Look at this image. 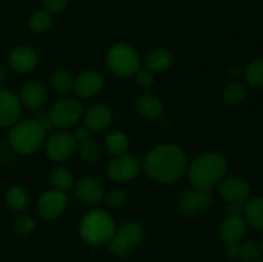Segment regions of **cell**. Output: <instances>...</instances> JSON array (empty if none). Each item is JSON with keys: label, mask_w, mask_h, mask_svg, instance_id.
<instances>
[{"label": "cell", "mask_w": 263, "mask_h": 262, "mask_svg": "<svg viewBox=\"0 0 263 262\" xmlns=\"http://www.w3.org/2000/svg\"><path fill=\"white\" fill-rule=\"evenodd\" d=\"M51 86L59 94L68 95L69 92L73 91L74 80L69 72L59 69V71L54 72L53 77H51Z\"/></svg>", "instance_id": "26"}, {"label": "cell", "mask_w": 263, "mask_h": 262, "mask_svg": "<svg viewBox=\"0 0 263 262\" xmlns=\"http://www.w3.org/2000/svg\"><path fill=\"white\" fill-rule=\"evenodd\" d=\"M77 148V141L73 134L68 131H57L51 134L46 141V156L54 162H61L69 158Z\"/></svg>", "instance_id": "8"}, {"label": "cell", "mask_w": 263, "mask_h": 262, "mask_svg": "<svg viewBox=\"0 0 263 262\" xmlns=\"http://www.w3.org/2000/svg\"><path fill=\"white\" fill-rule=\"evenodd\" d=\"M105 61L108 69L118 77H130L140 69V57L130 44L118 43L110 46Z\"/></svg>", "instance_id": "5"}, {"label": "cell", "mask_w": 263, "mask_h": 262, "mask_svg": "<svg viewBox=\"0 0 263 262\" xmlns=\"http://www.w3.org/2000/svg\"><path fill=\"white\" fill-rule=\"evenodd\" d=\"M22 103L13 91L0 89V127H8L18 122Z\"/></svg>", "instance_id": "13"}, {"label": "cell", "mask_w": 263, "mask_h": 262, "mask_svg": "<svg viewBox=\"0 0 263 262\" xmlns=\"http://www.w3.org/2000/svg\"><path fill=\"white\" fill-rule=\"evenodd\" d=\"M128 139L121 131H112L105 138V149L113 157H120L127 154Z\"/></svg>", "instance_id": "24"}, {"label": "cell", "mask_w": 263, "mask_h": 262, "mask_svg": "<svg viewBox=\"0 0 263 262\" xmlns=\"http://www.w3.org/2000/svg\"><path fill=\"white\" fill-rule=\"evenodd\" d=\"M146 69L151 72H162L168 69L174 63V55L166 48H157L151 50L144 58Z\"/></svg>", "instance_id": "21"}, {"label": "cell", "mask_w": 263, "mask_h": 262, "mask_svg": "<svg viewBox=\"0 0 263 262\" xmlns=\"http://www.w3.org/2000/svg\"><path fill=\"white\" fill-rule=\"evenodd\" d=\"M135 81L143 89H148L154 84V74L149 69H139L135 73Z\"/></svg>", "instance_id": "34"}, {"label": "cell", "mask_w": 263, "mask_h": 262, "mask_svg": "<svg viewBox=\"0 0 263 262\" xmlns=\"http://www.w3.org/2000/svg\"><path fill=\"white\" fill-rule=\"evenodd\" d=\"M50 181L53 184L54 189L61 190V192L64 193L68 192L74 185L73 175L64 167H58V169L53 170L50 175Z\"/></svg>", "instance_id": "27"}, {"label": "cell", "mask_w": 263, "mask_h": 262, "mask_svg": "<svg viewBox=\"0 0 263 262\" xmlns=\"http://www.w3.org/2000/svg\"><path fill=\"white\" fill-rule=\"evenodd\" d=\"M37 121L39 123H40L41 125V127L44 128V130L46 131V133H48V131H51V130H54V125H53V122H51V120H50V116H49V113H41L40 116H39L37 117Z\"/></svg>", "instance_id": "37"}, {"label": "cell", "mask_w": 263, "mask_h": 262, "mask_svg": "<svg viewBox=\"0 0 263 262\" xmlns=\"http://www.w3.org/2000/svg\"><path fill=\"white\" fill-rule=\"evenodd\" d=\"M113 121V113L105 104H94L84 116V125L91 133H99L109 127Z\"/></svg>", "instance_id": "17"}, {"label": "cell", "mask_w": 263, "mask_h": 262, "mask_svg": "<svg viewBox=\"0 0 263 262\" xmlns=\"http://www.w3.org/2000/svg\"><path fill=\"white\" fill-rule=\"evenodd\" d=\"M90 135H91V131H90L85 125L77 127L73 133V136H74V139H76L77 144L81 143V141H84V140H87V139H90Z\"/></svg>", "instance_id": "36"}, {"label": "cell", "mask_w": 263, "mask_h": 262, "mask_svg": "<svg viewBox=\"0 0 263 262\" xmlns=\"http://www.w3.org/2000/svg\"><path fill=\"white\" fill-rule=\"evenodd\" d=\"M15 231L21 235H30L35 230V221L27 215H22L15 220Z\"/></svg>", "instance_id": "32"}, {"label": "cell", "mask_w": 263, "mask_h": 262, "mask_svg": "<svg viewBox=\"0 0 263 262\" xmlns=\"http://www.w3.org/2000/svg\"><path fill=\"white\" fill-rule=\"evenodd\" d=\"M77 149H79L80 157L87 163H94L100 158V146L92 139H87L79 143Z\"/></svg>", "instance_id": "29"}, {"label": "cell", "mask_w": 263, "mask_h": 262, "mask_svg": "<svg viewBox=\"0 0 263 262\" xmlns=\"http://www.w3.org/2000/svg\"><path fill=\"white\" fill-rule=\"evenodd\" d=\"M228 171V161L217 152L200 154L187 166V177L195 189L211 190L222 180Z\"/></svg>", "instance_id": "2"}, {"label": "cell", "mask_w": 263, "mask_h": 262, "mask_svg": "<svg viewBox=\"0 0 263 262\" xmlns=\"http://www.w3.org/2000/svg\"><path fill=\"white\" fill-rule=\"evenodd\" d=\"M68 2L69 0H43V5L46 12L53 14V13L63 12L68 5Z\"/></svg>", "instance_id": "35"}, {"label": "cell", "mask_w": 263, "mask_h": 262, "mask_svg": "<svg viewBox=\"0 0 263 262\" xmlns=\"http://www.w3.org/2000/svg\"><path fill=\"white\" fill-rule=\"evenodd\" d=\"M247 82L251 86L254 87H262L263 86V58H258L256 61L252 62L248 67H247L246 72H244Z\"/></svg>", "instance_id": "30"}, {"label": "cell", "mask_w": 263, "mask_h": 262, "mask_svg": "<svg viewBox=\"0 0 263 262\" xmlns=\"http://www.w3.org/2000/svg\"><path fill=\"white\" fill-rule=\"evenodd\" d=\"M243 215L252 228L263 230V198H252L244 203Z\"/></svg>", "instance_id": "23"}, {"label": "cell", "mask_w": 263, "mask_h": 262, "mask_svg": "<svg viewBox=\"0 0 263 262\" xmlns=\"http://www.w3.org/2000/svg\"><path fill=\"white\" fill-rule=\"evenodd\" d=\"M104 85L103 74L97 71H85L74 80L73 91L77 97L87 99L97 95Z\"/></svg>", "instance_id": "16"}, {"label": "cell", "mask_w": 263, "mask_h": 262, "mask_svg": "<svg viewBox=\"0 0 263 262\" xmlns=\"http://www.w3.org/2000/svg\"><path fill=\"white\" fill-rule=\"evenodd\" d=\"M262 249L258 243L253 240L244 241V243L229 244L226 247V254L231 259H239L244 262H256L261 257Z\"/></svg>", "instance_id": "20"}, {"label": "cell", "mask_w": 263, "mask_h": 262, "mask_svg": "<svg viewBox=\"0 0 263 262\" xmlns=\"http://www.w3.org/2000/svg\"><path fill=\"white\" fill-rule=\"evenodd\" d=\"M116 231L112 216L104 210H92L82 217L80 223V235L90 246L109 243Z\"/></svg>", "instance_id": "3"}, {"label": "cell", "mask_w": 263, "mask_h": 262, "mask_svg": "<svg viewBox=\"0 0 263 262\" xmlns=\"http://www.w3.org/2000/svg\"><path fill=\"white\" fill-rule=\"evenodd\" d=\"M141 164L152 180L163 184L181 179L189 166L184 151L175 144H162L153 148Z\"/></svg>", "instance_id": "1"}, {"label": "cell", "mask_w": 263, "mask_h": 262, "mask_svg": "<svg viewBox=\"0 0 263 262\" xmlns=\"http://www.w3.org/2000/svg\"><path fill=\"white\" fill-rule=\"evenodd\" d=\"M50 120L54 127L68 128L76 125L82 116V105L76 98L66 97L51 107Z\"/></svg>", "instance_id": "7"}, {"label": "cell", "mask_w": 263, "mask_h": 262, "mask_svg": "<svg viewBox=\"0 0 263 262\" xmlns=\"http://www.w3.org/2000/svg\"><path fill=\"white\" fill-rule=\"evenodd\" d=\"M247 231V223L241 216H226L220 226V238L226 246L235 244L243 239Z\"/></svg>", "instance_id": "19"}, {"label": "cell", "mask_w": 263, "mask_h": 262, "mask_svg": "<svg viewBox=\"0 0 263 262\" xmlns=\"http://www.w3.org/2000/svg\"><path fill=\"white\" fill-rule=\"evenodd\" d=\"M244 211V204H234V203H229L228 207L225 208L226 216H241Z\"/></svg>", "instance_id": "38"}, {"label": "cell", "mask_w": 263, "mask_h": 262, "mask_svg": "<svg viewBox=\"0 0 263 262\" xmlns=\"http://www.w3.org/2000/svg\"><path fill=\"white\" fill-rule=\"evenodd\" d=\"M51 23H53V18L50 13L46 10H36L28 21L31 31L36 33L46 32L51 27Z\"/></svg>", "instance_id": "28"}, {"label": "cell", "mask_w": 263, "mask_h": 262, "mask_svg": "<svg viewBox=\"0 0 263 262\" xmlns=\"http://www.w3.org/2000/svg\"><path fill=\"white\" fill-rule=\"evenodd\" d=\"M213 203V195L211 190L193 189L186 190L180 199V211L185 216H197L202 211L207 210Z\"/></svg>", "instance_id": "11"}, {"label": "cell", "mask_w": 263, "mask_h": 262, "mask_svg": "<svg viewBox=\"0 0 263 262\" xmlns=\"http://www.w3.org/2000/svg\"><path fill=\"white\" fill-rule=\"evenodd\" d=\"M230 73L234 74V76H238V74H239L238 68H236V67H235V68H231V69H230Z\"/></svg>", "instance_id": "40"}, {"label": "cell", "mask_w": 263, "mask_h": 262, "mask_svg": "<svg viewBox=\"0 0 263 262\" xmlns=\"http://www.w3.org/2000/svg\"><path fill=\"white\" fill-rule=\"evenodd\" d=\"M5 202L12 210L25 211L30 205V195L22 186H12L5 192Z\"/></svg>", "instance_id": "25"}, {"label": "cell", "mask_w": 263, "mask_h": 262, "mask_svg": "<svg viewBox=\"0 0 263 262\" xmlns=\"http://www.w3.org/2000/svg\"><path fill=\"white\" fill-rule=\"evenodd\" d=\"M247 97V89L240 82H231L223 91V100L230 105L240 104Z\"/></svg>", "instance_id": "31"}, {"label": "cell", "mask_w": 263, "mask_h": 262, "mask_svg": "<svg viewBox=\"0 0 263 262\" xmlns=\"http://www.w3.org/2000/svg\"><path fill=\"white\" fill-rule=\"evenodd\" d=\"M68 202V195L61 190H48L40 197L37 203L39 215L44 220H55L63 213Z\"/></svg>", "instance_id": "10"}, {"label": "cell", "mask_w": 263, "mask_h": 262, "mask_svg": "<svg viewBox=\"0 0 263 262\" xmlns=\"http://www.w3.org/2000/svg\"><path fill=\"white\" fill-rule=\"evenodd\" d=\"M74 195L85 204L97 205L104 199V188L97 179L85 177L74 185Z\"/></svg>", "instance_id": "15"}, {"label": "cell", "mask_w": 263, "mask_h": 262, "mask_svg": "<svg viewBox=\"0 0 263 262\" xmlns=\"http://www.w3.org/2000/svg\"><path fill=\"white\" fill-rule=\"evenodd\" d=\"M136 109L145 118H158L163 112V103L153 94H144L136 100Z\"/></svg>", "instance_id": "22"}, {"label": "cell", "mask_w": 263, "mask_h": 262, "mask_svg": "<svg viewBox=\"0 0 263 262\" xmlns=\"http://www.w3.org/2000/svg\"><path fill=\"white\" fill-rule=\"evenodd\" d=\"M141 170L140 159L130 154L113 157L107 166V174L115 181L126 182L135 179Z\"/></svg>", "instance_id": "9"}, {"label": "cell", "mask_w": 263, "mask_h": 262, "mask_svg": "<svg viewBox=\"0 0 263 262\" xmlns=\"http://www.w3.org/2000/svg\"><path fill=\"white\" fill-rule=\"evenodd\" d=\"M21 103L31 110H36L43 107L46 100L45 85L37 80H31L26 82L21 89Z\"/></svg>", "instance_id": "18"}, {"label": "cell", "mask_w": 263, "mask_h": 262, "mask_svg": "<svg viewBox=\"0 0 263 262\" xmlns=\"http://www.w3.org/2000/svg\"><path fill=\"white\" fill-rule=\"evenodd\" d=\"M105 200H107V204L109 205V207H122V205H125L126 202H127V193L123 189H115L112 190V192L108 193V195L105 197Z\"/></svg>", "instance_id": "33"}, {"label": "cell", "mask_w": 263, "mask_h": 262, "mask_svg": "<svg viewBox=\"0 0 263 262\" xmlns=\"http://www.w3.org/2000/svg\"><path fill=\"white\" fill-rule=\"evenodd\" d=\"M145 231L141 223L136 221H126L120 228H116L115 235L108 243V248L113 256L123 258L130 253L131 249L143 241Z\"/></svg>", "instance_id": "6"}, {"label": "cell", "mask_w": 263, "mask_h": 262, "mask_svg": "<svg viewBox=\"0 0 263 262\" xmlns=\"http://www.w3.org/2000/svg\"><path fill=\"white\" fill-rule=\"evenodd\" d=\"M218 193H220L221 198L228 203L244 204L251 195V186L246 180L240 179V177H229L220 182Z\"/></svg>", "instance_id": "12"}, {"label": "cell", "mask_w": 263, "mask_h": 262, "mask_svg": "<svg viewBox=\"0 0 263 262\" xmlns=\"http://www.w3.org/2000/svg\"><path fill=\"white\" fill-rule=\"evenodd\" d=\"M256 262H263V259H258V261H256Z\"/></svg>", "instance_id": "42"}, {"label": "cell", "mask_w": 263, "mask_h": 262, "mask_svg": "<svg viewBox=\"0 0 263 262\" xmlns=\"http://www.w3.org/2000/svg\"><path fill=\"white\" fill-rule=\"evenodd\" d=\"M4 76H5L4 68L0 66V89H2V85H3V82H4Z\"/></svg>", "instance_id": "39"}, {"label": "cell", "mask_w": 263, "mask_h": 262, "mask_svg": "<svg viewBox=\"0 0 263 262\" xmlns=\"http://www.w3.org/2000/svg\"><path fill=\"white\" fill-rule=\"evenodd\" d=\"M8 63L14 72L28 73L37 67L39 57L31 46H17L10 51Z\"/></svg>", "instance_id": "14"}, {"label": "cell", "mask_w": 263, "mask_h": 262, "mask_svg": "<svg viewBox=\"0 0 263 262\" xmlns=\"http://www.w3.org/2000/svg\"><path fill=\"white\" fill-rule=\"evenodd\" d=\"M261 249L263 251V238H262V241H261Z\"/></svg>", "instance_id": "41"}, {"label": "cell", "mask_w": 263, "mask_h": 262, "mask_svg": "<svg viewBox=\"0 0 263 262\" xmlns=\"http://www.w3.org/2000/svg\"><path fill=\"white\" fill-rule=\"evenodd\" d=\"M46 131L37 121L26 120L13 125L9 133V144L14 152L23 156L32 154L43 145Z\"/></svg>", "instance_id": "4"}]
</instances>
